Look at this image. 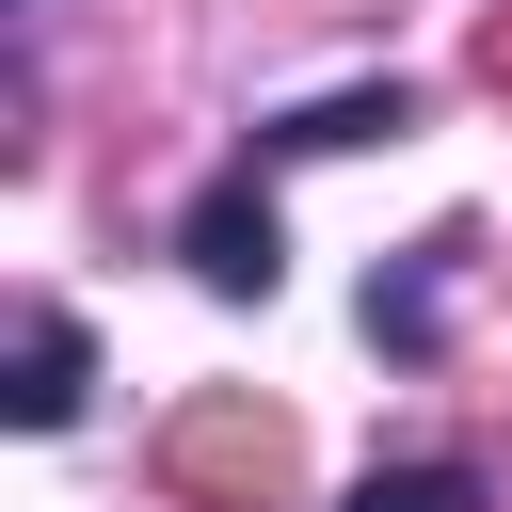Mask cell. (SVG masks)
I'll use <instances>...</instances> for the list:
<instances>
[{"label": "cell", "instance_id": "1", "mask_svg": "<svg viewBox=\"0 0 512 512\" xmlns=\"http://www.w3.org/2000/svg\"><path fill=\"white\" fill-rule=\"evenodd\" d=\"M160 480H176V496H224V512H272V496L304 480V432H288V400H256V384H208V400H176V432H160Z\"/></svg>", "mask_w": 512, "mask_h": 512}, {"label": "cell", "instance_id": "2", "mask_svg": "<svg viewBox=\"0 0 512 512\" xmlns=\"http://www.w3.org/2000/svg\"><path fill=\"white\" fill-rule=\"evenodd\" d=\"M176 240H192V272H208L224 304H272V272H288V224H272V192H256V176L192 192V224H176Z\"/></svg>", "mask_w": 512, "mask_h": 512}, {"label": "cell", "instance_id": "3", "mask_svg": "<svg viewBox=\"0 0 512 512\" xmlns=\"http://www.w3.org/2000/svg\"><path fill=\"white\" fill-rule=\"evenodd\" d=\"M80 384H96V336H80V320H16V384H0V416H16V432H64Z\"/></svg>", "mask_w": 512, "mask_h": 512}, {"label": "cell", "instance_id": "4", "mask_svg": "<svg viewBox=\"0 0 512 512\" xmlns=\"http://www.w3.org/2000/svg\"><path fill=\"white\" fill-rule=\"evenodd\" d=\"M336 512H480V464H384V480H352Z\"/></svg>", "mask_w": 512, "mask_h": 512}, {"label": "cell", "instance_id": "5", "mask_svg": "<svg viewBox=\"0 0 512 512\" xmlns=\"http://www.w3.org/2000/svg\"><path fill=\"white\" fill-rule=\"evenodd\" d=\"M480 80H496V96H512V16H496V32H480Z\"/></svg>", "mask_w": 512, "mask_h": 512}]
</instances>
